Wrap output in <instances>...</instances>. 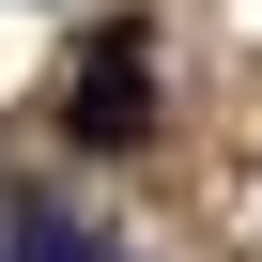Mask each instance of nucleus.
<instances>
[{
  "instance_id": "1",
  "label": "nucleus",
  "mask_w": 262,
  "mask_h": 262,
  "mask_svg": "<svg viewBox=\"0 0 262 262\" xmlns=\"http://www.w3.org/2000/svg\"><path fill=\"white\" fill-rule=\"evenodd\" d=\"M62 139H77V155H139V139H155V31H93V47H77Z\"/></svg>"
},
{
  "instance_id": "2",
  "label": "nucleus",
  "mask_w": 262,
  "mask_h": 262,
  "mask_svg": "<svg viewBox=\"0 0 262 262\" xmlns=\"http://www.w3.org/2000/svg\"><path fill=\"white\" fill-rule=\"evenodd\" d=\"M0 262H16V247H0Z\"/></svg>"
}]
</instances>
